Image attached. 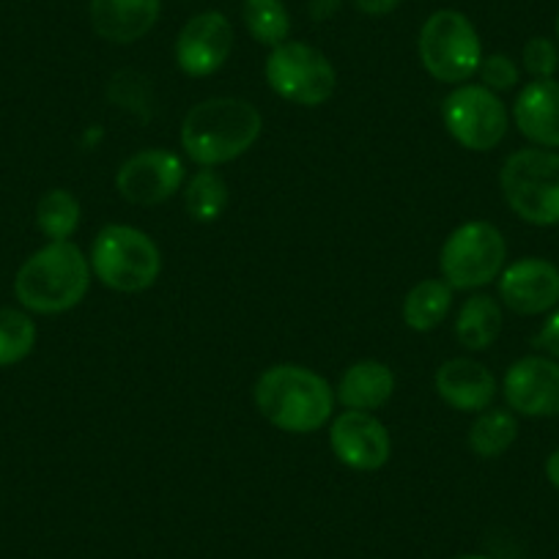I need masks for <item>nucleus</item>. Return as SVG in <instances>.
Returning a JSON list of instances; mask_svg holds the SVG:
<instances>
[{
    "instance_id": "1",
    "label": "nucleus",
    "mask_w": 559,
    "mask_h": 559,
    "mask_svg": "<svg viewBox=\"0 0 559 559\" xmlns=\"http://www.w3.org/2000/svg\"><path fill=\"white\" fill-rule=\"evenodd\" d=\"M258 107L236 96H214L192 107L181 121V148L201 168H217L239 159L261 138Z\"/></svg>"
},
{
    "instance_id": "2",
    "label": "nucleus",
    "mask_w": 559,
    "mask_h": 559,
    "mask_svg": "<svg viewBox=\"0 0 559 559\" xmlns=\"http://www.w3.org/2000/svg\"><path fill=\"white\" fill-rule=\"evenodd\" d=\"M252 397L261 417L286 433L321 431L335 408V390L330 381L316 370L294 362L272 365L263 370Z\"/></svg>"
},
{
    "instance_id": "3",
    "label": "nucleus",
    "mask_w": 559,
    "mask_h": 559,
    "mask_svg": "<svg viewBox=\"0 0 559 559\" xmlns=\"http://www.w3.org/2000/svg\"><path fill=\"white\" fill-rule=\"evenodd\" d=\"M91 274V261L74 241H50L17 269L14 297L31 313H67L85 299Z\"/></svg>"
},
{
    "instance_id": "4",
    "label": "nucleus",
    "mask_w": 559,
    "mask_h": 559,
    "mask_svg": "<svg viewBox=\"0 0 559 559\" xmlns=\"http://www.w3.org/2000/svg\"><path fill=\"white\" fill-rule=\"evenodd\" d=\"M91 272L118 294H140L157 283L163 255L148 234L134 225H105L91 247Z\"/></svg>"
},
{
    "instance_id": "5",
    "label": "nucleus",
    "mask_w": 559,
    "mask_h": 559,
    "mask_svg": "<svg viewBox=\"0 0 559 559\" xmlns=\"http://www.w3.org/2000/svg\"><path fill=\"white\" fill-rule=\"evenodd\" d=\"M499 187L524 223L537 228L559 225V152L551 148H521L504 159Z\"/></svg>"
},
{
    "instance_id": "6",
    "label": "nucleus",
    "mask_w": 559,
    "mask_h": 559,
    "mask_svg": "<svg viewBox=\"0 0 559 559\" xmlns=\"http://www.w3.org/2000/svg\"><path fill=\"white\" fill-rule=\"evenodd\" d=\"M419 61L433 80L448 85H464L483 63V45L475 25L455 9L433 12L419 28Z\"/></svg>"
},
{
    "instance_id": "7",
    "label": "nucleus",
    "mask_w": 559,
    "mask_h": 559,
    "mask_svg": "<svg viewBox=\"0 0 559 559\" xmlns=\"http://www.w3.org/2000/svg\"><path fill=\"white\" fill-rule=\"evenodd\" d=\"M508 261V241L497 225L472 219L459 225L442 245L439 266L453 292H477L502 274Z\"/></svg>"
},
{
    "instance_id": "8",
    "label": "nucleus",
    "mask_w": 559,
    "mask_h": 559,
    "mask_svg": "<svg viewBox=\"0 0 559 559\" xmlns=\"http://www.w3.org/2000/svg\"><path fill=\"white\" fill-rule=\"evenodd\" d=\"M266 83L280 99L319 107L335 94L337 72L330 58L305 41H283L266 58Z\"/></svg>"
},
{
    "instance_id": "9",
    "label": "nucleus",
    "mask_w": 559,
    "mask_h": 559,
    "mask_svg": "<svg viewBox=\"0 0 559 559\" xmlns=\"http://www.w3.org/2000/svg\"><path fill=\"white\" fill-rule=\"evenodd\" d=\"M444 129L455 143L469 152H491L504 140L510 127V112L499 94L486 85L464 83L455 85L442 102Z\"/></svg>"
},
{
    "instance_id": "10",
    "label": "nucleus",
    "mask_w": 559,
    "mask_h": 559,
    "mask_svg": "<svg viewBox=\"0 0 559 559\" xmlns=\"http://www.w3.org/2000/svg\"><path fill=\"white\" fill-rule=\"evenodd\" d=\"M116 187L134 206H159L185 187V163L165 148H146L118 168Z\"/></svg>"
},
{
    "instance_id": "11",
    "label": "nucleus",
    "mask_w": 559,
    "mask_h": 559,
    "mask_svg": "<svg viewBox=\"0 0 559 559\" xmlns=\"http://www.w3.org/2000/svg\"><path fill=\"white\" fill-rule=\"evenodd\" d=\"M510 412L521 417H559V362L551 357H521L502 379Z\"/></svg>"
},
{
    "instance_id": "12",
    "label": "nucleus",
    "mask_w": 559,
    "mask_h": 559,
    "mask_svg": "<svg viewBox=\"0 0 559 559\" xmlns=\"http://www.w3.org/2000/svg\"><path fill=\"white\" fill-rule=\"evenodd\" d=\"M330 444L343 466L357 472H376L392 455V439L381 419L370 412H343L332 419Z\"/></svg>"
},
{
    "instance_id": "13",
    "label": "nucleus",
    "mask_w": 559,
    "mask_h": 559,
    "mask_svg": "<svg viewBox=\"0 0 559 559\" xmlns=\"http://www.w3.org/2000/svg\"><path fill=\"white\" fill-rule=\"evenodd\" d=\"M174 50L187 78H209L219 72L234 52V25L219 12L198 14L179 31Z\"/></svg>"
},
{
    "instance_id": "14",
    "label": "nucleus",
    "mask_w": 559,
    "mask_h": 559,
    "mask_svg": "<svg viewBox=\"0 0 559 559\" xmlns=\"http://www.w3.org/2000/svg\"><path fill=\"white\" fill-rule=\"evenodd\" d=\"M499 299L519 316H543L559 308V269L546 258H521L499 274Z\"/></svg>"
},
{
    "instance_id": "15",
    "label": "nucleus",
    "mask_w": 559,
    "mask_h": 559,
    "mask_svg": "<svg viewBox=\"0 0 559 559\" xmlns=\"http://www.w3.org/2000/svg\"><path fill=\"white\" fill-rule=\"evenodd\" d=\"M433 386L448 406L466 414H480L491 408L499 390L491 370L469 357H455L442 362V368L433 376Z\"/></svg>"
},
{
    "instance_id": "16",
    "label": "nucleus",
    "mask_w": 559,
    "mask_h": 559,
    "mask_svg": "<svg viewBox=\"0 0 559 559\" xmlns=\"http://www.w3.org/2000/svg\"><path fill=\"white\" fill-rule=\"evenodd\" d=\"M519 132L537 148H559V83L554 78L532 80L513 102Z\"/></svg>"
},
{
    "instance_id": "17",
    "label": "nucleus",
    "mask_w": 559,
    "mask_h": 559,
    "mask_svg": "<svg viewBox=\"0 0 559 559\" xmlns=\"http://www.w3.org/2000/svg\"><path fill=\"white\" fill-rule=\"evenodd\" d=\"M163 0H91V25L112 45H132L157 25Z\"/></svg>"
},
{
    "instance_id": "18",
    "label": "nucleus",
    "mask_w": 559,
    "mask_h": 559,
    "mask_svg": "<svg viewBox=\"0 0 559 559\" xmlns=\"http://www.w3.org/2000/svg\"><path fill=\"white\" fill-rule=\"evenodd\" d=\"M392 392H395V373L379 359H359L341 376L335 401L352 412H376L390 401Z\"/></svg>"
},
{
    "instance_id": "19",
    "label": "nucleus",
    "mask_w": 559,
    "mask_h": 559,
    "mask_svg": "<svg viewBox=\"0 0 559 559\" xmlns=\"http://www.w3.org/2000/svg\"><path fill=\"white\" fill-rule=\"evenodd\" d=\"M502 305L488 294H475L461 305L459 316H455V341L466 352H486L502 335Z\"/></svg>"
},
{
    "instance_id": "20",
    "label": "nucleus",
    "mask_w": 559,
    "mask_h": 559,
    "mask_svg": "<svg viewBox=\"0 0 559 559\" xmlns=\"http://www.w3.org/2000/svg\"><path fill=\"white\" fill-rule=\"evenodd\" d=\"M453 308V288L444 280H419L403 299V321L414 332H431Z\"/></svg>"
},
{
    "instance_id": "21",
    "label": "nucleus",
    "mask_w": 559,
    "mask_h": 559,
    "mask_svg": "<svg viewBox=\"0 0 559 559\" xmlns=\"http://www.w3.org/2000/svg\"><path fill=\"white\" fill-rule=\"evenodd\" d=\"M519 439V419L510 408H486L469 428V450L477 459H499Z\"/></svg>"
},
{
    "instance_id": "22",
    "label": "nucleus",
    "mask_w": 559,
    "mask_h": 559,
    "mask_svg": "<svg viewBox=\"0 0 559 559\" xmlns=\"http://www.w3.org/2000/svg\"><path fill=\"white\" fill-rule=\"evenodd\" d=\"M83 206L69 190H50L36 203V225L50 241H69L80 228Z\"/></svg>"
},
{
    "instance_id": "23",
    "label": "nucleus",
    "mask_w": 559,
    "mask_h": 559,
    "mask_svg": "<svg viewBox=\"0 0 559 559\" xmlns=\"http://www.w3.org/2000/svg\"><path fill=\"white\" fill-rule=\"evenodd\" d=\"M185 209L195 223H214L228 209V185L212 168H203L187 181Z\"/></svg>"
},
{
    "instance_id": "24",
    "label": "nucleus",
    "mask_w": 559,
    "mask_h": 559,
    "mask_svg": "<svg viewBox=\"0 0 559 559\" xmlns=\"http://www.w3.org/2000/svg\"><path fill=\"white\" fill-rule=\"evenodd\" d=\"M241 20L258 45L277 47L288 41V34H292V17L283 0H245Z\"/></svg>"
},
{
    "instance_id": "25",
    "label": "nucleus",
    "mask_w": 559,
    "mask_h": 559,
    "mask_svg": "<svg viewBox=\"0 0 559 559\" xmlns=\"http://www.w3.org/2000/svg\"><path fill=\"white\" fill-rule=\"evenodd\" d=\"M36 346V324L25 310L0 308V368L23 362Z\"/></svg>"
},
{
    "instance_id": "26",
    "label": "nucleus",
    "mask_w": 559,
    "mask_h": 559,
    "mask_svg": "<svg viewBox=\"0 0 559 559\" xmlns=\"http://www.w3.org/2000/svg\"><path fill=\"white\" fill-rule=\"evenodd\" d=\"M521 63H524L526 74L532 80H548L557 74L559 69V50L551 39L546 36H535L521 50Z\"/></svg>"
},
{
    "instance_id": "27",
    "label": "nucleus",
    "mask_w": 559,
    "mask_h": 559,
    "mask_svg": "<svg viewBox=\"0 0 559 559\" xmlns=\"http://www.w3.org/2000/svg\"><path fill=\"white\" fill-rule=\"evenodd\" d=\"M477 74H480L483 83L488 91H493V94H504V91H513L515 85H519V67H515V61L510 56H504V52H493V56H486L483 58L480 69H477Z\"/></svg>"
},
{
    "instance_id": "28",
    "label": "nucleus",
    "mask_w": 559,
    "mask_h": 559,
    "mask_svg": "<svg viewBox=\"0 0 559 559\" xmlns=\"http://www.w3.org/2000/svg\"><path fill=\"white\" fill-rule=\"evenodd\" d=\"M535 346L540 348L546 357L557 359L559 362V308H554L551 313H548L546 324H543L540 332L535 335Z\"/></svg>"
},
{
    "instance_id": "29",
    "label": "nucleus",
    "mask_w": 559,
    "mask_h": 559,
    "mask_svg": "<svg viewBox=\"0 0 559 559\" xmlns=\"http://www.w3.org/2000/svg\"><path fill=\"white\" fill-rule=\"evenodd\" d=\"M354 7L368 17H384V14L395 12L401 7V0H354Z\"/></svg>"
},
{
    "instance_id": "30",
    "label": "nucleus",
    "mask_w": 559,
    "mask_h": 559,
    "mask_svg": "<svg viewBox=\"0 0 559 559\" xmlns=\"http://www.w3.org/2000/svg\"><path fill=\"white\" fill-rule=\"evenodd\" d=\"M341 7V0H310V14L313 20H326L337 12Z\"/></svg>"
},
{
    "instance_id": "31",
    "label": "nucleus",
    "mask_w": 559,
    "mask_h": 559,
    "mask_svg": "<svg viewBox=\"0 0 559 559\" xmlns=\"http://www.w3.org/2000/svg\"><path fill=\"white\" fill-rule=\"evenodd\" d=\"M546 477H548V483H551V486L559 491V448L546 459Z\"/></svg>"
},
{
    "instance_id": "32",
    "label": "nucleus",
    "mask_w": 559,
    "mask_h": 559,
    "mask_svg": "<svg viewBox=\"0 0 559 559\" xmlns=\"http://www.w3.org/2000/svg\"><path fill=\"white\" fill-rule=\"evenodd\" d=\"M450 559H488V557H477V554H461V557H450Z\"/></svg>"
},
{
    "instance_id": "33",
    "label": "nucleus",
    "mask_w": 559,
    "mask_h": 559,
    "mask_svg": "<svg viewBox=\"0 0 559 559\" xmlns=\"http://www.w3.org/2000/svg\"><path fill=\"white\" fill-rule=\"evenodd\" d=\"M557 39H559V17H557Z\"/></svg>"
}]
</instances>
